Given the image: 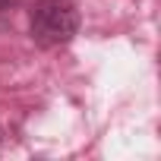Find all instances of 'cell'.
I'll list each match as a JSON object with an SVG mask.
<instances>
[{"label": "cell", "mask_w": 161, "mask_h": 161, "mask_svg": "<svg viewBox=\"0 0 161 161\" xmlns=\"http://www.w3.org/2000/svg\"><path fill=\"white\" fill-rule=\"evenodd\" d=\"M7 3H10V0H0V7H7Z\"/></svg>", "instance_id": "obj_2"}, {"label": "cell", "mask_w": 161, "mask_h": 161, "mask_svg": "<svg viewBox=\"0 0 161 161\" xmlns=\"http://www.w3.org/2000/svg\"><path fill=\"white\" fill-rule=\"evenodd\" d=\"M79 32V10L69 0H38L32 10V38L41 47L66 44Z\"/></svg>", "instance_id": "obj_1"}]
</instances>
